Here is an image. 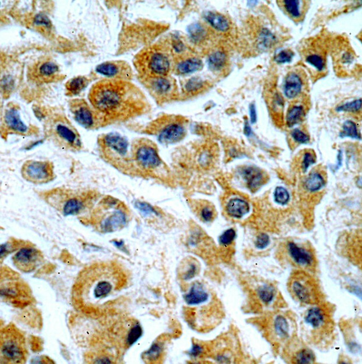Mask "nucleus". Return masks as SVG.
<instances>
[{
    "mask_svg": "<svg viewBox=\"0 0 362 364\" xmlns=\"http://www.w3.org/2000/svg\"><path fill=\"white\" fill-rule=\"evenodd\" d=\"M42 252L31 246H26L18 250L13 257L16 268L23 272L34 271L43 262Z\"/></svg>",
    "mask_w": 362,
    "mask_h": 364,
    "instance_id": "11",
    "label": "nucleus"
},
{
    "mask_svg": "<svg viewBox=\"0 0 362 364\" xmlns=\"http://www.w3.org/2000/svg\"><path fill=\"white\" fill-rule=\"evenodd\" d=\"M303 81L300 76L294 72L288 74L283 84V92L288 99H293L301 92Z\"/></svg>",
    "mask_w": 362,
    "mask_h": 364,
    "instance_id": "21",
    "label": "nucleus"
},
{
    "mask_svg": "<svg viewBox=\"0 0 362 364\" xmlns=\"http://www.w3.org/2000/svg\"><path fill=\"white\" fill-rule=\"evenodd\" d=\"M203 82L200 78H192L185 85V89L189 93L197 92L202 87Z\"/></svg>",
    "mask_w": 362,
    "mask_h": 364,
    "instance_id": "45",
    "label": "nucleus"
},
{
    "mask_svg": "<svg viewBox=\"0 0 362 364\" xmlns=\"http://www.w3.org/2000/svg\"><path fill=\"white\" fill-rule=\"evenodd\" d=\"M203 351V348L199 344H193L192 348L189 351V354L192 357H197L201 355Z\"/></svg>",
    "mask_w": 362,
    "mask_h": 364,
    "instance_id": "53",
    "label": "nucleus"
},
{
    "mask_svg": "<svg viewBox=\"0 0 362 364\" xmlns=\"http://www.w3.org/2000/svg\"><path fill=\"white\" fill-rule=\"evenodd\" d=\"M340 137H350L351 138L360 139L355 123L351 121H346L343 125V130L340 133Z\"/></svg>",
    "mask_w": 362,
    "mask_h": 364,
    "instance_id": "35",
    "label": "nucleus"
},
{
    "mask_svg": "<svg viewBox=\"0 0 362 364\" xmlns=\"http://www.w3.org/2000/svg\"><path fill=\"white\" fill-rule=\"evenodd\" d=\"M89 81L84 76H77L72 78L66 84L68 94L77 95L80 94L89 85Z\"/></svg>",
    "mask_w": 362,
    "mask_h": 364,
    "instance_id": "28",
    "label": "nucleus"
},
{
    "mask_svg": "<svg viewBox=\"0 0 362 364\" xmlns=\"http://www.w3.org/2000/svg\"><path fill=\"white\" fill-rule=\"evenodd\" d=\"M226 62V56L223 53L218 51L212 54L208 59V66L212 71H218L224 66Z\"/></svg>",
    "mask_w": 362,
    "mask_h": 364,
    "instance_id": "32",
    "label": "nucleus"
},
{
    "mask_svg": "<svg viewBox=\"0 0 362 364\" xmlns=\"http://www.w3.org/2000/svg\"><path fill=\"white\" fill-rule=\"evenodd\" d=\"M132 151L134 159L144 169L153 170L161 164L155 146L148 139L137 140L132 146Z\"/></svg>",
    "mask_w": 362,
    "mask_h": 364,
    "instance_id": "6",
    "label": "nucleus"
},
{
    "mask_svg": "<svg viewBox=\"0 0 362 364\" xmlns=\"http://www.w3.org/2000/svg\"><path fill=\"white\" fill-rule=\"evenodd\" d=\"M34 24L35 25L46 28H50L52 26L50 19L43 14H39L35 17Z\"/></svg>",
    "mask_w": 362,
    "mask_h": 364,
    "instance_id": "47",
    "label": "nucleus"
},
{
    "mask_svg": "<svg viewBox=\"0 0 362 364\" xmlns=\"http://www.w3.org/2000/svg\"><path fill=\"white\" fill-rule=\"evenodd\" d=\"M198 272V268L197 265L194 263L190 264V267L183 275V278L185 281H189L193 279L195 275H197Z\"/></svg>",
    "mask_w": 362,
    "mask_h": 364,
    "instance_id": "51",
    "label": "nucleus"
},
{
    "mask_svg": "<svg viewBox=\"0 0 362 364\" xmlns=\"http://www.w3.org/2000/svg\"><path fill=\"white\" fill-rule=\"evenodd\" d=\"M118 272L103 265L91 267L82 272L73 288L75 302L96 305L110 298L118 288Z\"/></svg>",
    "mask_w": 362,
    "mask_h": 364,
    "instance_id": "2",
    "label": "nucleus"
},
{
    "mask_svg": "<svg viewBox=\"0 0 362 364\" xmlns=\"http://www.w3.org/2000/svg\"><path fill=\"white\" fill-rule=\"evenodd\" d=\"M290 199L288 191L283 187L279 186L275 190V199L277 203L281 205L287 204Z\"/></svg>",
    "mask_w": 362,
    "mask_h": 364,
    "instance_id": "40",
    "label": "nucleus"
},
{
    "mask_svg": "<svg viewBox=\"0 0 362 364\" xmlns=\"http://www.w3.org/2000/svg\"><path fill=\"white\" fill-rule=\"evenodd\" d=\"M361 108V100L360 99L338 106L336 110L338 112L355 113L359 111Z\"/></svg>",
    "mask_w": 362,
    "mask_h": 364,
    "instance_id": "39",
    "label": "nucleus"
},
{
    "mask_svg": "<svg viewBox=\"0 0 362 364\" xmlns=\"http://www.w3.org/2000/svg\"><path fill=\"white\" fill-rule=\"evenodd\" d=\"M209 295L203 287V285L196 282L192 285L190 291L184 296L186 302L190 306H197L207 302L209 299Z\"/></svg>",
    "mask_w": 362,
    "mask_h": 364,
    "instance_id": "22",
    "label": "nucleus"
},
{
    "mask_svg": "<svg viewBox=\"0 0 362 364\" xmlns=\"http://www.w3.org/2000/svg\"><path fill=\"white\" fill-rule=\"evenodd\" d=\"M143 330L141 326L139 324L135 325L130 331L127 338V344L129 346H132L138 341L142 337Z\"/></svg>",
    "mask_w": 362,
    "mask_h": 364,
    "instance_id": "38",
    "label": "nucleus"
},
{
    "mask_svg": "<svg viewBox=\"0 0 362 364\" xmlns=\"http://www.w3.org/2000/svg\"><path fill=\"white\" fill-rule=\"evenodd\" d=\"M96 71L100 74L108 77L119 78H129L131 76L130 67L122 62H108L102 63L96 67Z\"/></svg>",
    "mask_w": 362,
    "mask_h": 364,
    "instance_id": "16",
    "label": "nucleus"
},
{
    "mask_svg": "<svg viewBox=\"0 0 362 364\" xmlns=\"http://www.w3.org/2000/svg\"><path fill=\"white\" fill-rule=\"evenodd\" d=\"M270 242L269 235L265 233L260 234L255 242V245L257 249L263 250L266 248Z\"/></svg>",
    "mask_w": 362,
    "mask_h": 364,
    "instance_id": "48",
    "label": "nucleus"
},
{
    "mask_svg": "<svg viewBox=\"0 0 362 364\" xmlns=\"http://www.w3.org/2000/svg\"><path fill=\"white\" fill-rule=\"evenodd\" d=\"M162 351V347L159 344L154 343L144 353V357L149 361H155L160 356Z\"/></svg>",
    "mask_w": 362,
    "mask_h": 364,
    "instance_id": "42",
    "label": "nucleus"
},
{
    "mask_svg": "<svg viewBox=\"0 0 362 364\" xmlns=\"http://www.w3.org/2000/svg\"><path fill=\"white\" fill-rule=\"evenodd\" d=\"M305 116L304 107L301 105L292 106L289 110L287 115V124L290 127L298 124Z\"/></svg>",
    "mask_w": 362,
    "mask_h": 364,
    "instance_id": "31",
    "label": "nucleus"
},
{
    "mask_svg": "<svg viewBox=\"0 0 362 364\" xmlns=\"http://www.w3.org/2000/svg\"><path fill=\"white\" fill-rule=\"evenodd\" d=\"M47 200L55 209L66 216L78 215L85 208L82 198L72 193L56 191L49 196Z\"/></svg>",
    "mask_w": 362,
    "mask_h": 364,
    "instance_id": "8",
    "label": "nucleus"
},
{
    "mask_svg": "<svg viewBox=\"0 0 362 364\" xmlns=\"http://www.w3.org/2000/svg\"><path fill=\"white\" fill-rule=\"evenodd\" d=\"M314 281L305 272H298L291 277L289 287L293 296L301 302L315 303L316 289Z\"/></svg>",
    "mask_w": 362,
    "mask_h": 364,
    "instance_id": "9",
    "label": "nucleus"
},
{
    "mask_svg": "<svg viewBox=\"0 0 362 364\" xmlns=\"http://www.w3.org/2000/svg\"><path fill=\"white\" fill-rule=\"evenodd\" d=\"M203 63L200 59L191 58L179 63L176 67V71L182 75L188 74L202 70Z\"/></svg>",
    "mask_w": 362,
    "mask_h": 364,
    "instance_id": "27",
    "label": "nucleus"
},
{
    "mask_svg": "<svg viewBox=\"0 0 362 364\" xmlns=\"http://www.w3.org/2000/svg\"><path fill=\"white\" fill-rule=\"evenodd\" d=\"M5 124L9 130L24 134L28 131V127L21 120L20 114L15 107H11L6 111L4 116Z\"/></svg>",
    "mask_w": 362,
    "mask_h": 364,
    "instance_id": "19",
    "label": "nucleus"
},
{
    "mask_svg": "<svg viewBox=\"0 0 362 364\" xmlns=\"http://www.w3.org/2000/svg\"><path fill=\"white\" fill-rule=\"evenodd\" d=\"M244 131V134H246V135H247V136L251 135L252 133L251 127L248 121H246V123H245Z\"/></svg>",
    "mask_w": 362,
    "mask_h": 364,
    "instance_id": "55",
    "label": "nucleus"
},
{
    "mask_svg": "<svg viewBox=\"0 0 362 364\" xmlns=\"http://www.w3.org/2000/svg\"><path fill=\"white\" fill-rule=\"evenodd\" d=\"M249 204L239 198L231 199L227 204L226 211L232 218L240 219L250 212Z\"/></svg>",
    "mask_w": 362,
    "mask_h": 364,
    "instance_id": "23",
    "label": "nucleus"
},
{
    "mask_svg": "<svg viewBox=\"0 0 362 364\" xmlns=\"http://www.w3.org/2000/svg\"><path fill=\"white\" fill-rule=\"evenodd\" d=\"M114 243L116 247H118V248H123L124 247V243L122 241L115 242Z\"/></svg>",
    "mask_w": 362,
    "mask_h": 364,
    "instance_id": "56",
    "label": "nucleus"
},
{
    "mask_svg": "<svg viewBox=\"0 0 362 364\" xmlns=\"http://www.w3.org/2000/svg\"><path fill=\"white\" fill-rule=\"evenodd\" d=\"M54 132L63 142L74 148H79L81 146L80 137L71 126L66 123L58 121L54 127Z\"/></svg>",
    "mask_w": 362,
    "mask_h": 364,
    "instance_id": "18",
    "label": "nucleus"
},
{
    "mask_svg": "<svg viewBox=\"0 0 362 364\" xmlns=\"http://www.w3.org/2000/svg\"><path fill=\"white\" fill-rule=\"evenodd\" d=\"M236 233L233 229H229L225 231L221 236L219 239L220 244L224 246H227L231 244L234 239L236 238Z\"/></svg>",
    "mask_w": 362,
    "mask_h": 364,
    "instance_id": "44",
    "label": "nucleus"
},
{
    "mask_svg": "<svg viewBox=\"0 0 362 364\" xmlns=\"http://www.w3.org/2000/svg\"><path fill=\"white\" fill-rule=\"evenodd\" d=\"M306 62L312 67H314L319 72H322L326 67L325 62L324 58L318 54H312L308 56Z\"/></svg>",
    "mask_w": 362,
    "mask_h": 364,
    "instance_id": "36",
    "label": "nucleus"
},
{
    "mask_svg": "<svg viewBox=\"0 0 362 364\" xmlns=\"http://www.w3.org/2000/svg\"><path fill=\"white\" fill-rule=\"evenodd\" d=\"M282 5L283 9L293 20H300L305 13V2L299 0H284Z\"/></svg>",
    "mask_w": 362,
    "mask_h": 364,
    "instance_id": "24",
    "label": "nucleus"
},
{
    "mask_svg": "<svg viewBox=\"0 0 362 364\" xmlns=\"http://www.w3.org/2000/svg\"><path fill=\"white\" fill-rule=\"evenodd\" d=\"M291 136L295 141L299 143L305 144L310 141L309 136L298 129L293 130Z\"/></svg>",
    "mask_w": 362,
    "mask_h": 364,
    "instance_id": "49",
    "label": "nucleus"
},
{
    "mask_svg": "<svg viewBox=\"0 0 362 364\" xmlns=\"http://www.w3.org/2000/svg\"><path fill=\"white\" fill-rule=\"evenodd\" d=\"M294 53L289 50L280 51L275 57V62L279 64L290 63L292 62Z\"/></svg>",
    "mask_w": 362,
    "mask_h": 364,
    "instance_id": "43",
    "label": "nucleus"
},
{
    "mask_svg": "<svg viewBox=\"0 0 362 364\" xmlns=\"http://www.w3.org/2000/svg\"><path fill=\"white\" fill-rule=\"evenodd\" d=\"M273 327L276 335L280 338L286 339L289 336V324L284 317L277 316L274 321Z\"/></svg>",
    "mask_w": 362,
    "mask_h": 364,
    "instance_id": "30",
    "label": "nucleus"
},
{
    "mask_svg": "<svg viewBox=\"0 0 362 364\" xmlns=\"http://www.w3.org/2000/svg\"><path fill=\"white\" fill-rule=\"evenodd\" d=\"M165 77H142L143 85L156 99L159 100L171 90V83Z\"/></svg>",
    "mask_w": 362,
    "mask_h": 364,
    "instance_id": "15",
    "label": "nucleus"
},
{
    "mask_svg": "<svg viewBox=\"0 0 362 364\" xmlns=\"http://www.w3.org/2000/svg\"><path fill=\"white\" fill-rule=\"evenodd\" d=\"M136 208L145 215L151 214L158 215L157 212L153 206L148 203L141 201H136L135 203Z\"/></svg>",
    "mask_w": 362,
    "mask_h": 364,
    "instance_id": "46",
    "label": "nucleus"
},
{
    "mask_svg": "<svg viewBox=\"0 0 362 364\" xmlns=\"http://www.w3.org/2000/svg\"><path fill=\"white\" fill-rule=\"evenodd\" d=\"M21 173L24 180L35 184L50 182L54 178V166L47 161L29 160L24 163Z\"/></svg>",
    "mask_w": 362,
    "mask_h": 364,
    "instance_id": "5",
    "label": "nucleus"
},
{
    "mask_svg": "<svg viewBox=\"0 0 362 364\" xmlns=\"http://www.w3.org/2000/svg\"><path fill=\"white\" fill-rule=\"evenodd\" d=\"M1 358L5 363H22L25 360L24 340L14 328H8L2 332Z\"/></svg>",
    "mask_w": 362,
    "mask_h": 364,
    "instance_id": "4",
    "label": "nucleus"
},
{
    "mask_svg": "<svg viewBox=\"0 0 362 364\" xmlns=\"http://www.w3.org/2000/svg\"><path fill=\"white\" fill-rule=\"evenodd\" d=\"M146 132L157 136L159 141L164 144L179 142L186 134L185 128L180 123L173 122L163 125L160 120L152 122L147 127Z\"/></svg>",
    "mask_w": 362,
    "mask_h": 364,
    "instance_id": "7",
    "label": "nucleus"
},
{
    "mask_svg": "<svg viewBox=\"0 0 362 364\" xmlns=\"http://www.w3.org/2000/svg\"><path fill=\"white\" fill-rule=\"evenodd\" d=\"M316 157L314 154L311 152H307L304 157V159L301 164L302 170L303 172H306L309 167L315 163Z\"/></svg>",
    "mask_w": 362,
    "mask_h": 364,
    "instance_id": "50",
    "label": "nucleus"
},
{
    "mask_svg": "<svg viewBox=\"0 0 362 364\" xmlns=\"http://www.w3.org/2000/svg\"><path fill=\"white\" fill-rule=\"evenodd\" d=\"M201 216L204 221L209 222L212 220L213 217V211L209 206H205L202 210Z\"/></svg>",
    "mask_w": 362,
    "mask_h": 364,
    "instance_id": "52",
    "label": "nucleus"
},
{
    "mask_svg": "<svg viewBox=\"0 0 362 364\" xmlns=\"http://www.w3.org/2000/svg\"><path fill=\"white\" fill-rule=\"evenodd\" d=\"M100 144L107 159L126 160L129 151V143L120 134L116 133L105 134L101 137Z\"/></svg>",
    "mask_w": 362,
    "mask_h": 364,
    "instance_id": "10",
    "label": "nucleus"
},
{
    "mask_svg": "<svg viewBox=\"0 0 362 364\" xmlns=\"http://www.w3.org/2000/svg\"><path fill=\"white\" fill-rule=\"evenodd\" d=\"M189 32L195 41H200L204 37L205 31L204 28L199 24L191 25L189 28Z\"/></svg>",
    "mask_w": 362,
    "mask_h": 364,
    "instance_id": "41",
    "label": "nucleus"
},
{
    "mask_svg": "<svg viewBox=\"0 0 362 364\" xmlns=\"http://www.w3.org/2000/svg\"><path fill=\"white\" fill-rule=\"evenodd\" d=\"M89 100L98 113L109 119L126 120L148 108L144 94L134 84L121 79H105L91 88Z\"/></svg>",
    "mask_w": 362,
    "mask_h": 364,
    "instance_id": "1",
    "label": "nucleus"
},
{
    "mask_svg": "<svg viewBox=\"0 0 362 364\" xmlns=\"http://www.w3.org/2000/svg\"><path fill=\"white\" fill-rule=\"evenodd\" d=\"M316 357L314 352L309 348L299 350L295 356L294 360L297 363L308 364L314 363Z\"/></svg>",
    "mask_w": 362,
    "mask_h": 364,
    "instance_id": "34",
    "label": "nucleus"
},
{
    "mask_svg": "<svg viewBox=\"0 0 362 364\" xmlns=\"http://www.w3.org/2000/svg\"><path fill=\"white\" fill-rule=\"evenodd\" d=\"M289 257L297 267L309 269L314 268L315 257L314 253L305 246L289 241L286 245Z\"/></svg>",
    "mask_w": 362,
    "mask_h": 364,
    "instance_id": "13",
    "label": "nucleus"
},
{
    "mask_svg": "<svg viewBox=\"0 0 362 364\" xmlns=\"http://www.w3.org/2000/svg\"><path fill=\"white\" fill-rule=\"evenodd\" d=\"M29 73L34 81L44 83L53 82L60 76L59 67L50 59H42Z\"/></svg>",
    "mask_w": 362,
    "mask_h": 364,
    "instance_id": "12",
    "label": "nucleus"
},
{
    "mask_svg": "<svg viewBox=\"0 0 362 364\" xmlns=\"http://www.w3.org/2000/svg\"><path fill=\"white\" fill-rule=\"evenodd\" d=\"M135 65L141 77L165 76L170 69L167 55L153 46L145 49L137 56Z\"/></svg>",
    "mask_w": 362,
    "mask_h": 364,
    "instance_id": "3",
    "label": "nucleus"
},
{
    "mask_svg": "<svg viewBox=\"0 0 362 364\" xmlns=\"http://www.w3.org/2000/svg\"><path fill=\"white\" fill-rule=\"evenodd\" d=\"M324 177L318 172L311 173L305 182V188L310 192H316L325 185Z\"/></svg>",
    "mask_w": 362,
    "mask_h": 364,
    "instance_id": "29",
    "label": "nucleus"
},
{
    "mask_svg": "<svg viewBox=\"0 0 362 364\" xmlns=\"http://www.w3.org/2000/svg\"><path fill=\"white\" fill-rule=\"evenodd\" d=\"M325 319L324 311L319 307H315L308 310L305 321L312 328L318 329L324 326Z\"/></svg>",
    "mask_w": 362,
    "mask_h": 364,
    "instance_id": "25",
    "label": "nucleus"
},
{
    "mask_svg": "<svg viewBox=\"0 0 362 364\" xmlns=\"http://www.w3.org/2000/svg\"><path fill=\"white\" fill-rule=\"evenodd\" d=\"M204 17L212 27L218 31L226 32L229 28L228 21L220 14L209 12L204 14Z\"/></svg>",
    "mask_w": 362,
    "mask_h": 364,
    "instance_id": "26",
    "label": "nucleus"
},
{
    "mask_svg": "<svg viewBox=\"0 0 362 364\" xmlns=\"http://www.w3.org/2000/svg\"><path fill=\"white\" fill-rule=\"evenodd\" d=\"M250 115L251 123H256L257 121V114L256 105L254 103L251 104L250 106Z\"/></svg>",
    "mask_w": 362,
    "mask_h": 364,
    "instance_id": "54",
    "label": "nucleus"
},
{
    "mask_svg": "<svg viewBox=\"0 0 362 364\" xmlns=\"http://www.w3.org/2000/svg\"><path fill=\"white\" fill-rule=\"evenodd\" d=\"M258 296L260 300L266 304L270 303L275 298V289L271 285H262L258 290Z\"/></svg>",
    "mask_w": 362,
    "mask_h": 364,
    "instance_id": "33",
    "label": "nucleus"
},
{
    "mask_svg": "<svg viewBox=\"0 0 362 364\" xmlns=\"http://www.w3.org/2000/svg\"><path fill=\"white\" fill-rule=\"evenodd\" d=\"M242 175L251 191L255 192L265 182V176L258 167L249 166L243 169Z\"/></svg>",
    "mask_w": 362,
    "mask_h": 364,
    "instance_id": "20",
    "label": "nucleus"
},
{
    "mask_svg": "<svg viewBox=\"0 0 362 364\" xmlns=\"http://www.w3.org/2000/svg\"><path fill=\"white\" fill-rule=\"evenodd\" d=\"M70 106L74 119L78 124L87 129H92L95 125L99 117L85 101L74 100Z\"/></svg>",
    "mask_w": 362,
    "mask_h": 364,
    "instance_id": "14",
    "label": "nucleus"
},
{
    "mask_svg": "<svg viewBox=\"0 0 362 364\" xmlns=\"http://www.w3.org/2000/svg\"><path fill=\"white\" fill-rule=\"evenodd\" d=\"M126 223L125 214L118 209L110 213H107L103 216L99 222V228L103 233H111L122 229Z\"/></svg>",
    "mask_w": 362,
    "mask_h": 364,
    "instance_id": "17",
    "label": "nucleus"
},
{
    "mask_svg": "<svg viewBox=\"0 0 362 364\" xmlns=\"http://www.w3.org/2000/svg\"><path fill=\"white\" fill-rule=\"evenodd\" d=\"M276 41V37L268 29H263L260 36V45L263 48H268Z\"/></svg>",
    "mask_w": 362,
    "mask_h": 364,
    "instance_id": "37",
    "label": "nucleus"
}]
</instances>
